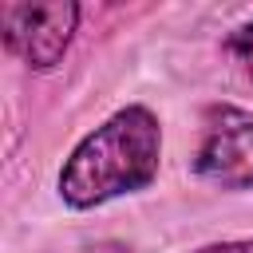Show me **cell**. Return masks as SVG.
Wrapping results in <instances>:
<instances>
[{
    "label": "cell",
    "instance_id": "cell-1",
    "mask_svg": "<svg viewBox=\"0 0 253 253\" xmlns=\"http://www.w3.org/2000/svg\"><path fill=\"white\" fill-rule=\"evenodd\" d=\"M162 166V123L150 107L130 103L87 130L59 166V202L75 213L130 198L158 178Z\"/></svg>",
    "mask_w": 253,
    "mask_h": 253
},
{
    "label": "cell",
    "instance_id": "cell-2",
    "mask_svg": "<svg viewBox=\"0 0 253 253\" xmlns=\"http://www.w3.org/2000/svg\"><path fill=\"white\" fill-rule=\"evenodd\" d=\"M194 178L213 190H253V111L237 103H206L198 115V146L190 154Z\"/></svg>",
    "mask_w": 253,
    "mask_h": 253
},
{
    "label": "cell",
    "instance_id": "cell-3",
    "mask_svg": "<svg viewBox=\"0 0 253 253\" xmlns=\"http://www.w3.org/2000/svg\"><path fill=\"white\" fill-rule=\"evenodd\" d=\"M79 28V4H4L0 8V36L8 55H16L32 71H51L63 63Z\"/></svg>",
    "mask_w": 253,
    "mask_h": 253
},
{
    "label": "cell",
    "instance_id": "cell-4",
    "mask_svg": "<svg viewBox=\"0 0 253 253\" xmlns=\"http://www.w3.org/2000/svg\"><path fill=\"white\" fill-rule=\"evenodd\" d=\"M225 55L237 63V71L253 83V20L237 24L229 36H225Z\"/></svg>",
    "mask_w": 253,
    "mask_h": 253
},
{
    "label": "cell",
    "instance_id": "cell-5",
    "mask_svg": "<svg viewBox=\"0 0 253 253\" xmlns=\"http://www.w3.org/2000/svg\"><path fill=\"white\" fill-rule=\"evenodd\" d=\"M186 253H253V237H229V241H210V245H198V249H186Z\"/></svg>",
    "mask_w": 253,
    "mask_h": 253
}]
</instances>
